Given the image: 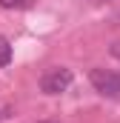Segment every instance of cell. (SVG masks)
Masks as SVG:
<instances>
[{"instance_id":"cell-1","label":"cell","mask_w":120,"mask_h":123,"mask_svg":"<svg viewBox=\"0 0 120 123\" xmlns=\"http://www.w3.org/2000/svg\"><path fill=\"white\" fill-rule=\"evenodd\" d=\"M89 80L94 92H100L103 97H120V74L109 72V69H91Z\"/></svg>"},{"instance_id":"cell-2","label":"cell","mask_w":120,"mask_h":123,"mask_svg":"<svg viewBox=\"0 0 120 123\" xmlns=\"http://www.w3.org/2000/svg\"><path fill=\"white\" fill-rule=\"evenodd\" d=\"M72 86V72L69 69H52V72H46L43 74V80H40V89H43V94H60L66 92Z\"/></svg>"},{"instance_id":"cell-3","label":"cell","mask_w":120,"mask_h":123,"mask_svg":"<svg viewBox=\"0 0 120 123\" xmlns=\"http://www.w3.org/2000/svg\"><path fill=\"white\" fill-rule=\"evenodd\" d=\"M0 6H3V9H17V12H20V9H31L34 0H0Z\"/></svg>"},{"instance_id":"cell-4","label":"cell","mask_w":120,"mask_h":123,"mask_svg":"<svg viewBox=\"0 0 120 123\" xmlns=\"http://www.w3.org/2000/svg\"><path fill=\"white\" fill-rule=\"evenodd\" d=\"M9 60H12V46L6 37H0V66H9Z\"/></svg>"},{"instance_id":"cell-5","label":"cell","mask_w":120,"mask_h":123,"mask_svg":"<svg viewBox=\"0 0 120 123\" xmlns=\"http://www.w3.org/2000/svg\"><path fill=\"white\" fill-rule=\"evenodd\" d=\"M9 112H12L9 106H0V123H3V120H6V117H9Z\"/></svg>"},{"instance_id":"cell-6","label":"cell","mask_w":120,"mask_h":123,"mask_svg":"<svg viewBox=\"0 0 120 123\" xmlns=\"http://www.w3.org/2000/svg\"><path fill=\"white\" fill-rule=\"evenodd\" d=\"M112 55L120 60V40H117V43H112Z\"/></svg>"},{"instance_id":"cell-7","label":"cell","mask_w":120,"mask_h":123,"mask_svg":"<svg viewBox=\"0 0 120 123\" xmlns=\"http://www.w3.org/2000/svg\"><path fill=\"white\" fill-rule=\"evenodd\" d=\"M40 123H57V120H40Z\"/></svg>"},{"instance_id":"cell-8","label":"cell","mask_w":120,"mask_h":123,"mask_svg":"<svg viewBox=\"0 0 120 123\" xmlns=\"http://www.w3.org/2000/svg\"><path fill=\"white\" fill-rule=\"evenodd\" d=\"M117 23H120V12H117Z\"/></svg>"}]
</instances>
